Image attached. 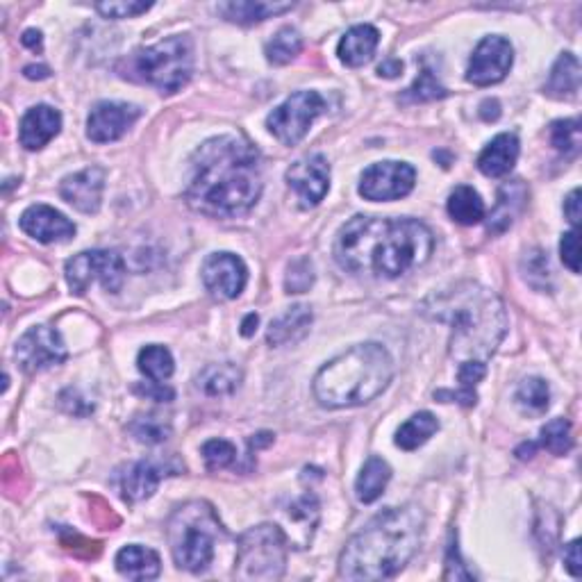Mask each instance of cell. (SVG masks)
I'll return each instance as SVG.
<instances>
[{
    "mask_svg": "<svg viewBox=\"0 0 582 582\" xmlns=\"http://www.w3.org/2000/svg\"><path fill=\"white\" fill-rule=\"evenodd\" d=\"M260 153L239 135L207 139L191 157L187 203L214 219H235L253 210L262 196Z\"/></svg>",
    "mask_w": 582,
    "mask_h": 582,
    "instance_id": "obj_1",
    "label": "cell"
},
{
    "mask_svg": "<svg viewBox=\"0 0 582 582\" xmlns=\"http://www.w3.org/2000/svg\"><path fill=\"white\" fill-rule=\"evenodd\" d=\"M432 248L435 237L426 223L417 219L355 216L339 230L335 257L346 271L398 278L426 264Z\"/></svg>",
    "mask_w": 582,
    "mask_h": 582,
    "instance_id": "obj_2",
    "label": "cell"
},
{
    "mask_svg": "<svg viewBox=\"0 0 582 582\" xmlns=\"http://www.w3.org/2000/svg\"><path fill=\"white\" fill-rule=\"evenodd\" d=\"M421 314L451 326L448 355L457 367L469 362L487 364L507 332L505 303L478 282H457L430 294L421 303Z\"/></svg>",
    "mask_w": 582,
    "mask_h": 582,
    "instance_id": "obj_3",
    "label": "cell"
},
{
    "mask_svg": "<svg viewBox=\"0 0 582 582\" xmlns=\"http://www.w3.org/2000/svg\"><path fill=\"white\" fill-rule=\"evenodd\" d=\"M426 528V517L417 505L389 507L348 539L339 555V578L389 580L401 573L417 553Z\"/></svg>",
    "mask_w": 582,
    "mask_h": 582,
    "instance_id": "obj_4",
    "label": "cell"
},
{
    "mask_svg": "<svg viewBox=\"0 0 582 582\" xmlns=\"http://www.w3.org/2000/svg\"><path fill=\"white\" fill-rule=\"evenodd\" d=\"M394 376L392 355L380 344L348 348L323 367L312 382L314 398L330 410L371 403L389 387Z\"/></svg>",
    "mask_w": 582,
    "mask_h": 582,
    "instance_id": "obj_5",
    "label": "cell"
},
{
    "mask_svg": "<svg viewBox=\"0 0 582 582\" xmlns=\"http://www.w3.org/2000/svg\"><path fill=\"white\" fill-rule=\"evenodd\" d=\"M228 537L214 507L205 501H189L180 505L166 523L171 555L180 569L203 573L210 567L216 546Z\"/></svg>",
    "mask_w": 582,
    "mask_h": 582,
    "instance_id": "obj_6",
    "label": "cell"
},
{
    "mask_svg": "<svg viewBox=\"0 0 582 582\" xmlns=\"http://www.w3.org/2000/svg\"><path fill=\"white\" fill-rule=\"evenodd\" d=\"M121 78L151 85L162 94H176L194 73V44L187 35H173L155 46L139 48L119 64Z\"/></svg>",
    "mask_w": 582,
    "mask_h": 582,
    "instance_id": "obj_7",
    "label": "cell"
},
{
    "mask_svg": "<svg viewBox=\"0 0 582 582\" xmlns=\"http://www.w3.org/2000/svg\"><path fill=\"white\" fill-rule=\"evenodd\" d=\"M289 542L276 523L248 528L237 542L235 578L246 582L280 580L287 569Z\"/></svg>",
    "mask_w": 582,
    "mask_h": 582,
    "instance_id": "obj_8",
    "label": "cell"
},
{
    "mask_svg": "<svg viewBox=\"0 0 582 582\" xmlns=\"http://www.w3.org/2000/svg\"><path fill=\"white\" fill-rule=\"evenodd\" d=\"M326 101L317 91H296L266 116V128L280 144L296 146L310 132L317 116L326 112Z\"/></svg>",
    "mask_w": 582,
    "mask_h": 582,
    "instance_id": "obj_9",
    "label": "cell"
},
{
    "mask_svg": "<svg viewBox=\"0 0 582 582\" xmlns=\"http://www.w3.org/2000/svg\"><path fill=\"white\" fill-rule=\"evenodd\" d=\"M64 276L76 296H85L96 280L101 282L105 291L116 294L123 287L126 264H123L121 255L112 251H85L66 262Z\"/></svg>",
    "mask_w": 582,
    "mask_h": 582,
    "instance_id": "obj_10",
    "label": "cell"
},
{
    "mask_svg": "<svg viewBox=\"0 0 582 582\" xmlns=\"http://www.w3.org/2000/svg\"><path fill=\"white\" fill-rule=\"evenodd\" d=\"M417 171L405 162H378L362 173L360 196L373 203H389L405 198L414 189Z\"/></svg>",
    "mask_w": 582,
    "mask_h": 582,
    "instance_id": "obj_11",
    "label": "cell"
},
{
    "mask_svg": "<svg viewBox=\"0 0 582 582\" xmlns=\"http://www.w3.org/2000/svg\"><path fill=\"white\" fill-rule=\"evenodd\" d=\"M14 355L23 371L37 373L62 364L66 360V346L55 328L35 326L19 339Z\"/></svg>",
    "mask_w": 582,
    "mask_h": 582,
    "instance_id": "obj_12",
    "label": "cell"
},
{
    "mask_svg": "<svg viewBox=\"0 0 582 582\" xmlns=\"http://www.w3.org/2000/svg\"><path fill=\"white\" fill-rule=\"evenodd\" d=\"M514 48L501 35H489L473 51L467 69V80L476 87H489L501 82L512 69Z\"/></svg>",
    "mask_w": 582,
    "mask_h": 582,
    "instance_id": "obj_13",
    "label": "cell"
},
{
    "mask_svg": "<svg viewBox=\"0 0 582 582\" xmlns=\"http://www.w3.org/2000/svg\"><path fill=\"white\" fill-rule=\"evenodd\" d=\"M287 185L296 191L301 207L310 210L326 198L330 189V164L323 155H307L289 166Z\"/></svg>",
    "mask_w": 582,
    "mask_h": 582,
    "instance_id": "obj_14",
    "label": "cell"
},
{
    "mask_svg": "<svg viewBox=\"0 0 582 582\" xmlns=\"http://www.w3.org/2000/svg\"><path fill=\"white\" fill-rule=\"evenodd\" d=\"M201 276L205 289L214 298H219V301H232V298H237L244 291L248 269L237 255L214 253L203 262Z\"/></svg>",
    "mask_w": 582,
    "mask_h": 582,
    "instance_id": "obj_15",
    "label": "cell"
},
{
    "mask_svg": "<svg viewBox=\"0 0 582 582\" xmlns=\"http://www.w3.org/2000/svg\"><path fill=\"white\" fill-rule=\"evenodd\" d=\"M139 116L141 110L137 105L110 101L98 103L87 119V137L94 141V144H110V141H116L126 135V132L135 126Z\"/></svg>",
    "mask_w": 582,
    "mask_h": 582,
    "instance_id": "obj_16",
    "label": "cell"
},
{
    "mask_svg": "<svg viewBox=\"0 0 582 582\" xmlns=\"http://www.w3.org/2000/svg\"><path fill=\"white\" fill-rule=\"evenodd\" d=\"M21 230L41 244H60L76 235V223L51 205H32L19 219Z\"/></svg>",
    "mask_w": 582,
    "mask_h": 582,
    "instance_id": "obj_17",
    "label": "cell"
},
{
    "mask_svg": "<svg viewBox=\"0 0 582 582\" xmlns=\"http://www.w3.org/2000/svg\"><path fill=\"white\" fill-rule=\"evenodd\" d=\"M105 191V171L101 166H89L85 171L66 176L60 185V196L82 214H96L101 210Z\"/></svg>",
    "mask_w": 582,
    "mask_h": 582,
    "instance_id": "obj_18",
    "label": "cell"
},
{
    "mask_svg": "<svg viewBox=\"0 0 582 582\" xmlns=\"http://www.w3.org/2000/svg\"><path fill=\"white\" fill-rule=\"evenodd\" d=\"M180 467H171L164 460H141L130 464L126 473H121V496L128 503H139L151 498L157 487H160L162 478L176 476Z\"/></svg>",
    "mask_w": 582,
    "mask_h": 582,
    "instance_id": "obj_19",
    "label": "cell"
},
{
    "mask_svg": "<svg viewBox=\"0 0 582 582\" xmlns=\"http://www.w3.org/2000/svg\"><path fill=\"white\" fill-rule=\"evenodd\" d=\"M62 114L51 105H35L23 114L19 139L26 151H41L48 141L60 135Z\"/></svg>",
    "mask_w": 582,
    "mask_h": 582,
    "instance_id": "obj_20",
    "label": "cell"
},
{
    "mask_svg": "<svg viewBox=\"0 0 582 582\" xmlns=\"http://www.w3.org/2000/svg\"><path fill=\"white\" fill-rule=\"evenodd\" d=\"M319 498L314 494H303L301 498H296L294 503L287 507L285 514V526L291 530L285 532L287 542L296 548H305L312 542L314 530L319 526Z\"/></svg>",
    "mask_w": 582,
    "mask_h": 582,
    "instance_id": "obj_21",
    "label": "cell"
},
{
    "mask_svg": "<svg viewBox=\"0 0 582 582\" xmlns=\"http://www.w3.org/2000/svg\"><path fill=\"white\" fill-rule=\"evenodd\" d=\"M519 139L512 132L494 137L478 155V169L487 178H503L514 169L519 160Z\"/></svg>",
    "mask_w": 582,
    "mask_h": 582,
    "instance_id": "obj_22",
    "label": "cell"
},
{
    "mask_svg": "<svg viewBox=\"0 0 582 582\" xmlns=\"http://www.w3.org/2000/svg\"><path fill=\"white\" fill-rule=\"evenodd\" d=\"M528 201V187L523 185V180H512L498 189V201L494 205L492 214H489L487 230L492 235H501L507 228L517 221V216L523 212Z\"/></svg>",
    "mask_w": 582,
    "mask_h": 582,
    "instance_id": "obj_23",
    "label": "cell"
},
{
    "mask_svg": "<svg viewBox=\"0 0 582 582\" xmlns=\"http://www.w3.org/2000/svg\"><path fill=\"white\" fill-rule=\"evenodd\" d=\"M116 571L128 580H155L162 573V560L153 548L130 544L116 553Z\"/></svg>",
    "mask_w": 582,
    "mask_h": 582,
    "instance_id": "obj_24",
    "label": "cell"
},
{
    "mask_svg": "<svg viewBox=\"0 0 582 582\" xmlns=\"http://www.w3.org/2000/svg\"><path fill=\"white\" fill-rule=\"evenodd\" d=\"M380 44V32L373 26H355L346 32L337 46V55L346 66L357 69V66H364L371 62L373 53Z\"/></svg>",
    "mask_w": 582,
    "mask_h": 582,
    "instance_id": "obj_25",
    "label": "cell"
},
{
    "mask_svg": "<svg viewBox=\"0 0 582 582\" xmlns=\"http://www.w3.org/2000/svg\"><path fill=\"white\" fill-rule=\"evenodd\" d=\"M312 326V310L307 305L289 307L285 314L271 321L269 330H266V342L271 346H287L294 344L298 339L307 335Z\"/></svg>",
    "mask_w": 582,
    "mask_h": 582,
    "instance_id": "obj_26",
    "label": "cell"
},
{
    "mask_svg": "<svg viewBox=\"0 0 582 582\" xmlns=\"http://www.w3.org/2000/svg\"><path fill=\"white\" fill-rule=\"evenodd\" d=\"M219 14L230 23H239V26H253V23H262L271 16L285 14L294 10V3H264V0H237V3H221Z\"/></svg>",
    "mask_w": 582,
    "mask_h": 582,
    "instance_id": "obj_27",
    "label": "cell"
},
{
    "mask_svg": "<svg viewBox=\"0 0 582 582\" xmlns=\"http://www.w3.org/2000/svg\"><path fill=\"white\" fill-rule=\"evenodd\" d=\"M241 369L232 362L207 364V367L196 376V387L207 396H230L235 394L241 385Z\"/></svg>",
    "mask_w": 582,
    "mask_h": 582,
    "instance_id": "obj_28",
    "label": "cell"
},
{
    "mask_svg": "<svg viewBox=\"0 0 582 582\" xmlns=\"http://www.w3.org/2000/svg\"><path fill=\"white\" fill-rule=\"evenodd\" d=\"M392 480V467L382 460V457H369L364 464L360 476L355 480V494L360 503H373L385 494V489Z\"/></svg>",
    "mask_w": 582,
    "mask_h": 582,
    "instance_id": "obj_29",
    "label": "cell"
},
{
    "mask_svg": "<svg viewBox=\"0 0 582 582\" xmlns=\"http://www.w3.org/2000/svg\"><path fill=\"white\" fill-rule=\"evenodd\" d=\"M546 94L553 98H573L580 89V62L573 53H562L553 64L546 82Z\"/></svg>",
    "mask_w": 582,
    "mask_h": 582,
    "instance_id": "obj_30",
    "label": "cell"
},
{
    "mask_svg": "<svg viewBox=\"0 0 582 582\" xmlns=\"http://www.w3.org/2000/svg\"><path fill=\"white\" fill-rule=\"evenodd\" d=\"M446 210L451 214V219L462 223V226H476L485 219V203H482L478 191L467 185H460L451 191Z\"/></svg>",
    "mask_w": 582,
    "mask_h": 582,
    "instance_id": "obj_31",
    "label": "cell"
},
{
    "mask_svg": "<svg viewBox=\"0 0 582 582\" xmlns=\"http://www.w3.org/2000/svg\"><path fill=\"white\" fill-rule=\"evenodd\" d=\"M437 430H439V421L435 414L419 412L398 428L396 446L403 448V451H417V448L426 444Z\"/></svg>",
    "mask_w": 582,
    "mask_h": 582,
    "instance_id": "obj_32",
    "label": "cell"
},
{
    "mask_svg": "<svg viewBox=\"0 0 582 582\" xmlns=\"http://www.w3.org/2000/svg\"><path fill=\"white\" fill-rule=\"evenodd\" d=\"M137 367L148 380L164 382L173 376L176 362H173V355H171L169 348L153 344V346L141 348L139 357H137Z\"/></svg>",
    "mask_w": 582,
    "mask_h": 582,
    "instance_id": "obj_33",
    "label": "cell"
},
{
    "mask_svg": "<svg viewBox=\"0 0 582 582\" xmlns=\"http://www.w3.org/2000/svg\"><path fill=\"white\" fill-rule=\"evenodd\" d=\"M301 51H303L301 32H298L296 28H289V26L280 28L264 48L266 60H269L271 64H278V66L296 60Z\"/></svg>",
    "mask_w": 582,
    "mask_h": 582,
    "instance_id": "obj_34",
    "label": "cell"
},
{
    "mask_svg": "<svg viewBox=\"0 0 582 582\" xmlns=\"http://www.w3.org/2000/svg\"><path fill=\"white\" fill-rule=\"evenodd\" d=\"M128 430H130V435L137 439V442L155 446V444H162V442H166V439H169L171 423L166 421L164 417H157V414H141V417L132 419Z\"/></svg>",
    "mask_w": 582,
    "mask_h": 582,
    "instance_id": "obj_35",
    "label": "cell"
},
{
    "mask_svg": "<svg viewBox=\"0 0 582 582\" xmlns=\"http://www.w3.org/2000/svg\"><path fill=\"white\" fill-rule=\"evenodd\" d=\"M517 401L523 410L542 414L551 405V389L542 378H526L517 389Z\"/></svg>",
    "mask_w": 582,
    "mask_h": 582,
    "instance_id": "obj_36",
    "label": "cell"
},
{
    "mask_svg": "<svg viewBox=\"0 0 582 582\" xmlns=\"http://www.w3.org/2000/svg\"><path fill=\"white\" fill-rule=\"evenodd\" d=\"M548 453H553L557 457L567 455L573 446L571 437V423L567 419H553L548 421L542 428V439H539Z\"/></svg>",
    "mask_w": 582,
    "mask_h": 582,
    "instance_id": "obj_37",
    "label": "cell"
},
{
    "mask_svg": "<svg viewBox=\"0 0 582 582\" xmlns=\"http://www.w3.org/2000/svg\"><path fill=\"white\" fill-rule=\"evenodd\" d=\"M582 141V123L580 119L555 121L551 126V144L564 155H576Z\"/></svg>",
    "mask_w": 582,
    "mask_h": 582,
    "instance_id": "obj_38",
    "label": "cell"
},
{
    "mask_svg": "<svg viewBox=\"0 0 582 582\" xmlns=\"http://www.w3.org/2000/svg\"><path fill=\"white\" fill-rule=\"evenodd\" d=\"M448 91L446 87L439 85V80L435 78V73L430 69H423L419 73V78L414 80V85L405 91V98L412 103H426V101H437V98H446Z\"/></svg>",
    "mask_w": 582,
    "mask_h": 582,
    "instance_id": "obj_39",
    "label": "cell"
},
{
    "mask_svg": "<svg viewBox=\"0 0 582 582\" xmlns=\"http://www.w3.org/2000/svg\"><path fill=\"white\" fill-rule=\"evenodd\" d=\"M203 460L210 471L226 469L237 460V448L226 439H210L203 444Z\"/></svg>",
    "mask_w": 582,
    "mask_h": 582,
    "instance_id": "obj_40",
    "label": "cell"
},
{
    "mask_svg": "<svg viewBox=\"0 0 582 582\" xmlns=\"http://www.w3.org/2000/svg\"><path fill=\"white\" fill-rule=\"evenodd\" d=\"M314 285V266L307 257H298L289 264L287 278H285V289L287 294H303Z\"/></svg>",
    "mask_w": 582,
    "mask_h": 582,
    "instance_id": "obj_41",
    "label": "cell"
},
{
    "mask_svg": "<svg viewBox=\"0 0 582 582\" xmlns=\"http://www.w3.org/2000/svg\"><path fill=\"white\" fill-rule=\"evenodd\" d=\"M153 3H141V0H123V3H98L96 10L101 12L105 19H135V16L148 12Z\"/></svg>",
    "mask_w": 582,
    "mask_h": 582,
    "instance_id": "obj_42",
    "label": "cell"
},
{
    "mask_svg": "<svg viewBox=\"0 0 582 582\" xmlns=\"http://www.w3.org/2000/svg\"><path fill=\"white\" fill-rule=\"evenodd\" d=\"M560 255H562L564 266H567L571 273H580V237H578V230H571V232H567V235H562Z\"/></svg>",
    "mask_w": 582,
    "mask_h": 582,
    "instance_id": "obj_43",
    "label": "cell"
},
{
    "mask_svg": "<svg viewBox=\"0 0 582 582\" xmlns=\"http://www.w3.org/2000/svg\"><path fill=\"white\" fill-rule=\"evenodd\" d=\"M485 376H487V364L469 362L457 367V382H460V389H467V392H476V385L482 382Z\"/></svg>",
    "mask_w": 582,
    "mask_h": 582,
    "instance_id": "obj_44",
    "label": "cell"
},
{
    "mask_svg": "<svg viewBox=\"0 0 582 582\" xmlns=\"http://www.w3.org/2000/svg\"><path fill=\"white\" fill-rule=\"evenodd\" d=\"M135 392L139 396H144L148 398V401H157V403H171L173 401V396H176V392H173L171 387H166L164 382H139V385L135 387Z\"/></svg>",
    "mask_w": 582,
    "mask_h": 582,
    "instance_id": "obj_45",
    "label": "cell"
},
{
    "mask_svg": "<svg viewBox=\"0 0 582 582\" xmlns=\"http://www.w3.org/2000/svg\"><path fill=\"white\" fill-rule=\"evenodd\" d=\"M444 580H473V573L467 571V567H464L462 560H460V551H457V544L448 546Z\"/></svg>",
    "mask_w": 582,
    "mask_h": 582,
    "instance_id": "obj_46",
    "label": "cell"
},
{
    "mask_svg": "<svg viewBox=\"0 0 582 582\" xmlns=\"http://www.w3.org/2000/svg\"><path fill=\"white\" fill-rule=\"evenodd\" d=\"M523 271H526V280L532 282L537 278H542V285L546 287V282L551 280V269H548V260L542 255V253H535V255H530V260H528V269L523 266Z\"/></svg>",
    "mask_w": 582,
    "mask_h": 582,
    "instance_id": "obj_47",
    "label": "cell"
},
{
    "mask_svg": "<svg viewBox=\"0 0 582 582\" xmlns=\"http://www.w3.org/2000/svg\"><path fill=\"white\" fill-rule=\"evenodd\" d=\"M564 567L573 578L582 576V555H580V539H573L571 544L564 546Z\"/></svg>",
    "mask_w": 582,
    "mask_h": 582,
    "instance_id": "obj_48",
    "label": "cell"
},
{
    "mask_svg": "<svg viewBox=\"0 0 582 582\" xmlns=\"http://www.w3.org/2000/svg\"><path fill=\"white\" fill-rule=\"evenodd\" d=\"M564 214H567V219L573 226V230H578L580 216H582V212H580V189L578 187L573 189L571 194L567 196V201H564Z\"/></svg>",
    "mask_w": 582,
    "mask_h": 582,
    "instance_id": "obj_49",
    "label": "cell"
},
{
    "mask_svg": "<svg viewBox=\"0 0 582 582\" xmlns=\"http://www.w3.org/2000/svg\"><path fill=\"white\" fill-rule=\"evenodd\" d=\"M403 73V62L401 60H385L378 66V76L382 78H398Z\"/></svg>",
    "mask_w": 582,
    "mask_h": 582,
    "instance_id": "obj_50",
    "label": "cell"
},
{
    "mask_svg": "<svg viewBox=\"0 0 582 582\" xmlns=\"http://www.w3.org/2000/svg\"><path fill=\"white\" fill-rule=\"evenodd\" d=\"M480 107H482L480 114H482V119H485V121H496L498 116H501V105H498V101H489V98H487V101L482 103Z\"/></svg>",
    "mask_w": 582,
    "mask_h": 582,
    "instance_id": "obj_51",
    "label": "cell"
},
{
    "mask_svg": "<svg viewBox=\"0 0 582 582\" xmlns=\"http://www.w3.org/2000/svg\"><path fill=\"white\" fill-rule=\"evenodd\" d=\"M21 41H23V46L30 48V51H41V41H44V39H41L39 30H26V32H23Z\"/></svg>",
    "mask_w": 582,
    "mask_h": 582,
    "instance_id": "obj_52",
    "label": "cell"
},
{
    "mask_svg": "<svg viewBox=\"0 0 582 582\" xmlns=\"http://www.w3.org/2000/svg\"><path fill=\"white\" fill-rule=\"evenodd\" d=\"M257 323H260V317H257V314H248L244 323H241V335L253 337L255 330H257Z\"/></svg>",
    "mask_w": 582,
    "mask_h": 582,
    "instance_id": "obj_53",
    "label": "cell"
},
{
    "mask_svg": "<svg viewBox=\"0 0 582 582\" xmlns=\"http://www.w3.org/2000/svg\"><path fill=\"white\" fill-rule=\"evenodd\" d=\"M23 73H26V78H30V80H44V78L51 76V71H48L46 66H26Z\"/></svg>",
    "mask_w": 582,
    "mask_h": 582,
    "instance_id": "obj_54",
    "label": "cell"
},
{
    "mask_svg": "<svg viewBox=\"0 0 582 582\" xmlns=\"http://www.w3.org/2000/svg\"><path fill=\"white\" fill-rule=\"evenodd\" d=\"M271 442H273V435H271V432H260V435H253V439H251V448L269 446Z\"/></svg>",
    "mask_w": 582,
    "mask_h": 582,
    "instance_id": "obj_55",
    "label": "cell"
},
{
    "mask_svg": "<svg viewBox=\"0 0 582 582\" xmlns=\"http://www.w3.org/2000/svg\"><path fill=\"white\" fill-rule=\"evenodd\" d=\"M535 448H537V444H523L517 451V455L521 457V460H528V457L535 455Z\"/></svg>",
    "mask_w": 582,
    "mask_h": 582,
    "instance_id": "obj_56",
    "label": "cell"
}]
</instances>
